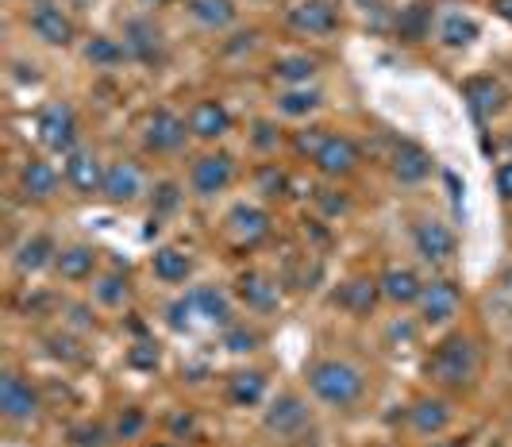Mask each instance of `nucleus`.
I'll return each mask as SVG.
<instances>
[{"mask_svg":"<svg viewBox=\"0 0 512 447\" xmlns=\"http://www.w3.org/2000/svg\"><path fill=\"white\" fill-rule=\"evenodd\" d=\"M478 370H482V351H478L474 336H466V332L443 336L432 347L428 363H424V374L436 386H443V390H466V386H474L478 382Z\"/></svg>","mask_w":512,"mask_h":447,"instance_id":"1","label":"nucleus"},{"mask_svg":"<svg viewBox=\"0 0 512 447\" xmlns=\"http://www.w3.org/2000/svg\"><path fill=\"white\" fill-rule=\"evenodd\" d=\"M308 390H312L316 401H324L328 409H351V405H359L362 390H366V378L347 359H316L308 367Z\"/></svg>","mask_w":512,"mask_h":447,"instance_id":"2","label":"nucleus"},{"mask_svg":"<svg viewBox=\"0 0 512 447\" xmlns=\"http://www.w3.org/2000/svg\"><path fill=\"white\" fill-rule=\"evenodd\" d=\"M35 135L39 143L51 151V155H70L77 147V135H81V124H77V112L70 101H51V105L39 108L35 116Z\"/></svg>","mask_w":512,"mask_h":447,"instance_id":"3","label":"nucleus"},{"mask_svg":"<svg viewBox=\"0 0 512 447\" xmlns=\"http://www.w3.org/2000/svg\"><path fill=\"white\" fill-rule=\"evenodd\" d=\"M262 428L270 436H278V440H297L305 428H312V409H308V401L301 394L285 390V394L270 401V409L262 417Z\"/></svg>","mask_w":512,"mask_h":447,"instance_id":"4","label":"nucleus"},{"mask_svg":"<svg viewBox=\"0 0 512 447\" xmlns=\"http://www.w3.org/2000/svg\"><path fill=\"white\" fill-rule=\"evenodd\" d=\"M39 409H43V401L35 394V386H31L27 378H20L16 370H4V374H0V413H4V421L35 424Z\"/></svg>","mask_w":512,"mask_h":447,"instance_id":"5","label":"nucleus"},{"mask_svg":"<svg viewBox=\"0 0 512 447\" xmlns=\"http://www.w3.org/2000/svg\"><path fill=\"white\" fill-rule=\"evenodd\" d=\"M143 193H147V174H143L139 162H131V158L108 162V174H104V189H101V197L108 201V205L128 209V205H135Z\"/></svg>","mask_w":512,"mask_h":447,"instance_id":"6","label":"nucleus"},{"mask_svg":"<svg viewBox=\"0 0 512 447\" xmlns=\"http://www.w3.org/2000/svg\"><path fill=\"white\" fill-rule=\"evenodd\" d=\"M416 309H420V324H428V328H443V324H451L462 309L459 282H451V278L424 282V293H420Z\"/></svg>","mask_w":512,"mask_h":447,"instance_id":"7","label":"nucleus"},{"mask_svg":"<svg viewBox=\"0 0 512 447\" xmlns=\"http://www.w3.org/2000/svg\"><path fill=\"white\" fill-rule=\"evenodd\" d=\"M412 247H416V255L428 266H443L455 259L459 239H455V232H451L439 216H424V220H416V228H412Z\"/></svg>","mask_w":512,"mask_h":447,"instance_id":"8","label":"nucleus"},{"mask_svg":"<svg viewBox=\"0 0 512 447\" xmlns=\"http://www.w3.org/2000/svg\"><path fill=\"white\" fill-rule=\"evenodd\" d=\"M189 139V120H181L170 108H154L143 124V147L151 155H178Z\"/></svg>","mask_w":512,"mask_h":447,"instance_id":"9","label":"nucleus"},{"mask_svg":"<svg viewBox=\"0 0 512 447\" xmlns=\"http://www.w3.org/2000/svg\"><path fill=\"white\" fill-rule=\"evenodd\" d=\"M462 97H466V108L478 124H489L493 116H501L505 105H509V89L489 74H478V78L462 81Z\"/></svg>","mask_w":512,"mask_h":447,"instance_id":"10","label":"nucleus"},{"mask_svg":"<svg viewBox=\"0 0 512 447\" xmlns=\"http://www.w3.org/2000/svg\"><path fill=\"white\" fill-rule=\"evenodd\" d=\"M235 182V158L224 155V151H212V155H201L189 170V185L197 197H216L224 193L228 185Z\"/></svg>","mask_w":512,"mask_h":447,"instance_id":"11","label":"nucleus"},{"mask_svg":"<svg viewBox=\"0 0 512 447\" xmlns=\"http://www.w3.org/2000/svg\"><path fill=\"white\" fill-rule=\"evenodd\" d=\"M104 174H108V166L93 147H74L66 155V185L81 197H97L104 189Z\"/></svg>","mask_w":512,"mask_h":447,"instance_id":"12","label":"nucleus"},{"mask_svg":"<svg viewBox=\"0 0 512 447\" xmlns=\"http://www.w3.org/2000/svg\"><path fill=\"white\" fill-rule=\"evenodd\" d=\"M359 162H362V151L351 135H328L324 147L312 155V166H316L324 178H347V174L359 170Z\"/></svg>","mask_w":512,"mask_h":447,"instance_id":"13","label":"nucleus"},{"mask_svg":"<svg viewBox=\"0 0 512 447\" xmlns=\"http://www.w3.org/2000/svg\"><path fill=\"white\" fill-rule=\"evenodd\" d=\"M235 297L251 313H278L282 309V286L270 274H262V270H243L235 278Z\"/></svg>","mask_w":512,"mask_h":447,"instance_id":"14","label":"nucleus"},{"mask_svg":"<svg viewBox=\"0 0 512 447\" xmlns=\"http://www.w3.org/2000/svg\"><path fill=\"white\" fill-rule=\"evenodd\" d=\"M224 232L239 247H258L262 239L270 236V212L258 209V205H235L224 216Z\"/></svg>","mask_w":512,"mask_h":447,"instance_id":"15","label":"nucleus"},{"mask_svg":"<svg viewBox=\"0 0 512 447\" xmlns=\"http://www.w3.org/2000/svg\"><path fill=\"white\" fill-rule=\"evenodd\" d=\"M27 27H31L35 39H43L47 47H70L77 35L74 20H70L58 4H35L31 16H27Z\"/></svg>","mask_w":512,"mask_h":447,"instance_id":"16","label":"nucleus"},{"mask_svg":"<svg viewBox=\"0 0 512 447\" xmlns=\"http://www.w3.org/2000/svg\"><path fill=\"white\" fill-rule=\"evenodd\" d=\"M451 421H455V409H451L447 397H420V401H412L409 428L416 436L436 440V436H443V432L451 428Z\"/></svg>","mask_w":512,"mask_h":447,"instance_id":"17","label":"nucleus"},{"mask_svg":"<svg viewBox=\"0 0 512 447\" xmlns=\"http://www.w3.org/2000/svg\"><path fill=\"white\" fill-rule=\"evenodd\" d=\"M389 166H393V178L401 185H420L432 178V155L420 143H412V139H397L393 143Z\"/></svg>","mask_w":512,"mask_h":447,"instance_id":"18","label":"nucleus"},{"mask_svg":"<svg viewBox=\"0 0 512 447\" xmlns=\"http://www.w3.org/2000/svg\"><path fill=\"white\" fill-rule=\"evenodd\" d=\"M289 27L297 31V35H308V39H324V35H332L335 24H339V16H335V8L328 0H305V4H297V8H289Z\"/></svg>","mask_w":512,"mask_h":447,"instance_id":"19","label":"nucleus"},{"mask_svg":"<svg viewBox=\"0 0 512 447\" xmlns=\"http://www.w3.org/2000/svg\"><path fill=\"white\" fill-rule=\"evenodd\" d=\"M124 47H128V54L135 62H147V66L162 62V51H166L158 24H154V20H143V16H135V20L124 24Z\"/></svg>","mask_w":512,"mask_h":447,"instance_id":"20","label":"nucleus"},{"mask_svg":"<svg viewBox=\"0 0 512 447\" xmlns=\"http://www.w3.org/2000/svg\"><path fill=\"white\" fill-rule=\"evenodd\" d=\"M231 132V112L224 101H216V97H205V101H197V105L189 108V135H197V139H224Z\"/></svg>","mask_w":512,"mask_h":447,"instance_id":"21","label":"nucleus"},{"mask_svg":"<svg viewBox=\"0 0 512 447\" xmlns=\"http://www.w3.org/2000/svg\"><path fill=\"white\" fill-rule=\"evenodd\" d=\"M97 263H101V251H97V247H89V243H70V247L58 251L54 274H58L62 282H89V278L97 274Z\"/></svg>","mask_w":512,"mask_h":447,"instance_id":"22","label":"nucleus"},{"mask_svg":"<svg viewBox=\"0 0 512 447\" xmlns=\"http://www.w3.org/2000/svg\"><path fill=\"white\" fill-rule=\"evenodd\" d=\"M378 297H382V282L359 274V278H351V282H343V286H339L335 305L351 316H370L374 313V305H378Z\"/></svg>","mask_w":512,"mask_h":447,"instance_id":"23","label":"nucleus"},{"mask_svg":"<svg viewBox=\"0 0 512 447\" xmlns=\"http://www.w3.org/2000/svg\"><path fill=\"white\" fill-rule=\"evenodd\" d=\"M378 282H382V297L389 305H416L424 293V282L412 266H385Z\"/></svg>","mask_w":512,"mask_h":447,"instance_id":"24","label":"nucleus"},{"mask_svg":"<svg viewBox=\"0 0 512 447\" xmlns=\"http://www.w3.org/2000/svg\"><path fill=\"white\" fill-rule=\"evenodd\" d=\"M193 293V301H197V316L205 320V324H212V328H231L235 324V309H231V297L220 286H197Z\"/></svg>","mask_w":512,"mask_h":447,"instance_id":"25","label":"nucleus"},{"mask_svg":"<svg viewBox=\"0 0 512 447\" xmlns=\"http://www.w3.org/2000/svg\"><path fill=\"white\" fill-rule=\"evenodd\" d=\"M20 189H24L27 201H51L58 193V170L43 158H27L24 170H20Z\"/></svg>","mask_w":512,"mask_h":447,"instance_id":"26","label":"nucleus"},{"mask_svg":"<svg viewBox=\"0 0 512 447\" xmlns=\"http://www.w3.org/2000/svg\"><path fill=\"white\" fill-rule=\"evenodd\" d=\"M151 270H154V278H158V282H166V286H181V282L193 274V259H189L181 247H154Z\"/></svg>","mask_w":512,"mask_h":447,"instance_id":"27","label":"nucleus"},{"mask_svg":"<svg viewBox=\"0 0 512 447\" xmlns=\"http://www.w3.org/2000/svg\"><path fill=\"white\" fill-rule=\"evenodd\" d=\"M266 397V374L262 370H235L228 378V401L235 409H255Z\"/></svg>","mask_w":512,"mask_h":447,"instance_id":"28","label":"nucleus"},{"mask_svg":"<svg viewBox=\"0 0 512 447\" xmlns=\"http://www.w3.org/2000/svg\"><path fill=\"white\" fill-rule=\"evenodd\" d=\"M54 259H58L54 239L39 232V236H31L24 247L16 251V259H12V263H16V274H24L27 278V274H39L43 266H54Z\"/></svg>","mask_w":512,"mask_h":447,"instance_id":"29","label":"nucleus"},{"mask_svg":"<svg viewBox=\"0 0 512 447\" xmlns=\"http://www.w3.org/2000/svg\"><path fill=\"white\" fill-rule=\"evenodd\" d=\"M185 8H189V16L201 27H208V31H224V27H231L235 16H239L235 0H189Z\"/></svg>","mask_w":512,"mask_h":447,"instance_id":"30","label":"nucleus"},{"mask_svg":"<svg viewBox=\"0 0 512 447\" xmlns=\"http://www.w3.org/2000/svg\"><path fill=\"white\" fill-rule=\"evenodd\" d=\"M478 20L474 16H466V12H447L443 20H439V43L443 47H451V51H462V47H470L474 39H478Z\"/></svg>","mask_w":512,"mask_h":447,"instance_id":"31","label":"nucleus"},{"mask_svg":"<svg viewBox=\"0 0 512 447\" xmlns=\"http://www.w3.org/2000/svg\"><path fill=\"white\" fill-rule=\"evenodd\" d=\"M316 70H320V62L312 54H285V58L274 62V81H282L285 89H293V85H308V81L316 78Z\"/></svg>","mask_w":512,"mask_h":447,"instance_id":"32","label":"nucleus"},{"mask_svg":"<svg viewBox=\"0 0 512 447\" xmlns=\"http://www.w3.org/2000/svg\"><path fill=\"white\" fill-rule=\"evenodd\" d=\"M320 105H324V93H320V89H312V85H293V89L278 93V112L289 116V120L312 116Z\"/></svg>","mask_w":512,"mask_h":447,"instance_id":"33","label":"nucleus"},{"mask_svg":"<svg viewBox=\"0 0 512 447\" xmlns=\"http://www.w3.org/2000/svg\"><path fill=\"white\" fill-rule=\"evenodd\" d=\"M124 58H131L128 47H124L120 39H112V35H93V39L85 43V62H89L93 70H116Z\"/></svg>","mask_w":512,"mask_h":447,"instance_id":"34","label":"nucleus"},{"mask_svg":"<svg viewBox=\"0 0 512 447\" xmlns=\"http://www.w3.org/2000/svg\"><path fill=\"white\" fill-rule=\"evenodd\" d=\"M428 31H432V8H428V4H409V8H401V16H397V35H401L405 43L428 39Z\"/></svg>","mask_w":512,"mask_h":447,"instance_id":"35","label":"nucleus"},{"mask_svg":"<svg viewBox=\"0 0 512 447\" xmlns=\"http://www.w3.org/2000/svg\"><path fill=\"white\" fill-rule=\"evenodd\" d=\"M93 297L101 301L104 309H124L131 301V282L124 274H101L93 282Z\"/></svg>","mask_w":512,"mask_h":447,"instance_id":"36","label":"nucleus"},{"mask_svg":"<svg viewBox=\"0 0 512 447\" xmlns=\"http://www.w3.org/2000/svg\"><path fill=\"white\" fill-rule=\"evenodd\" d=\"M147 424H151V417H147L143 409L128 405V409H120L116 421H112V440H116V444H135V440L147 432Z\"/></svg>","mask_w":512,"mask_h":447,"instance_id":"37","label":"nucleus"},{"mask_svg":"<svg viewBox=\"0 0 512 447\" xmlns=\"http://www.w3.org/2000/svg\"><path fill=\"white\" fill-rule=\"evenodd\" d=\"M255 189H258V197H262V201H282L285 193H289V174H285L282 166L266 162V166H258Z\"/></svg>","mask_w":512,"mask_h":447,"instance_id":"38","label":"nucleus"},{"mask_svg":"<svg viewBox=\"0 0 512 447\" xmlns=\"http://www.w3.org/2000/svg\"><path fill=\"white\" fill-rule=\"evenodd\" d=\"M201 316H197V301H193V293H185V297H174L170 305H166V324H170V332H193V324H197Z\"/></svg>","mask_w":512,"mask_h":447,"instance_id":"39","label":"nucleus"},{"mask_svg":"<svg viewBox=\"0 0 512 447\" xmlns=\"http://www.w3.org/2000/svg\"><path fill=\"white\" fill-rule=\"evenodd\" d=\"M224 347H228L231 355H251V351H258L262 347V332L258 328H247V324H231V328H224Z\"/></svg>","mask_w":512,"mask_h":447,"instance_id":"40","label":"nucleus"},{"mask_svg":"<svg viewBox=\"0 0 512 447\" xmlns=\"http://www.w3.org/2000/svg\"><path fill=\"white\" fill-rule=\"evenodd\" d=\"M181 201H185V189H181L178 182H158L154 185V216H174V212L181 209Z\"/></svg>","mask_w":512,"mask_h":447,"instance_id":"41","label":"nucleus"},{"mask_svg":"<svg viewBox=\"0 0 512 447\" xmlns=\"http://www.w3.org/2000/svg\"><path fill=\"white\" fill-rule=\"evenodd\" d=\"M158 363H162V347L154 340H135L128 347V367L135 370H158Z\"/></svg>","mask_w":512,"mask_h":447,"instance_id":"42","label":"nucleus"},{"mask_svg":"<svg viewBox=\"0 0 512 447\" xmlns=\"http://www.w3.org/2000/svg\"><path fill=\"white\" fill-rule=\"evenodd\" d=\"M70 447H108L112 444V428H101V424H77L70 428Z\"/></svg>","mask_w":512,"mask_h":447,"instance_id":"43","label":"nucleus"},{"mask_svg":"<svg viewBox=\"0 0 512 447\" xmlns=\"http://www.w3.org/2000/svg\"><path fill=\"white\" fill-rule=\"evenodd\" d=\"M251 143H255L262 155H270V151H278V147H282V128H278V124H270V120H255V135H251Z\"/></svg>","mask_w":512,"mask_h":447,"instance_id":"44","label":"nucleus"},{"mask_svg":"<svg viewBox=\"0 0 512 447\" xmlns=\"http://www.w3.org/2000/svg\"><path fill=\"white\" fill-rule=\"evenodd\" d=\"M332 132H324V128H305V132H297V139H293V147L301 151V155H316L320 147H324V139H328Z\"/></svg>","mask_w":512,"mask_h":447,"instance_id":"45","label":"nucleus"},{"mask_svg":"<svg viewBox=\"0 0 512 447\" xmlns=\"http://www.w3.org/2000/svg\"><path fill=\"white\" fill-rule=\"evenodd\" d=\"M493 182H497V197H501L505 205H512V158H509V162H501V166H497Z\"/></svg>","mask_w":512,"mask_h":447,"instance_id":"46","label":"nucleus"},{"mask_svg":"<svg viewBox=\"0 0 512 447\" xmlns=\"http://www.w3.org/2000/svg\"><path fill=\"white\" fill-rule=\"evenodd\" d=\"M166 428H170L174 436H193V432H197V417H193V413H174V417L166 421Z\"/></svg>","mask_w":512,"mask_h":447,"instance_id":"47","label":"nucleus"},{"mask_svg":"<svg viewBox=\"0 0 512 447\" xmlns=\"http://www.w3.org/2000/svg\"><path fill=\"white\" fill-rule=\"evenodd\" d=\"M51 355H58V359H81V351H74L77 343L70 340V336H51Z\"/></svg>","mask_w":512,"mask_h":447,"instance_id":"48","label":"nucleus"},{"mask_svg":"<svg viewBox=\"0 0 512 447\" xmlns=\"http://www.w3.org/2000/svg\"><path fill=\"white\" fill-rule=\"evenodd\" d=\"M70 320H74L77 328H93V316H89L85 305H70Z\"/></svg>","mask_w":512,"mask_h":447,"instance_id":"49","label":"nucleus"},{"mask_svg":"<svg viewBox=\"0 0 512 447\" xmlns=\"http://www.w3.org/2000/svg\"><path fill=\"white\" fill-rule=\"evenodd\" d=\"M493 12H497L505 24H512V0H493Z\"/></svg>","mask_w":512,"mask_h":447,"instance_id":"50","label":"nucleus"},{"mask_svg":"<svg viewBox=\"0 0 512 447\" xmlns=\"http://www.w3.org/2000/svg\"><path fill=\"white\" fill-rule=\"evenodd\" d=\"M432 447H470V436H447V440H432Z\"/></svg>","mask_w":512,"mask_h":447,"instance_id":"51","label":"nucleus"},{"mask_svg":"<svg viewBox=\"0 0 512 447\" xmlns=\"http://www.w3.org/2000/svg\"><path fill=\"white\" fill-rule=\"evenodd\" d=\"M139 4H147V8H162V4H170V0H139Z\"/></svg>","mask_w":512,"mask_h":447,"instance_id":"52","label":"nucleus"},{"mask_svg":"<svg viewBox=\"0 0 512 447\" xmlns=\"http://www.w3.org/2000/svg\"><path fill=\"white\" fill-rule=\"evenodd\" d=\"M147 447H178V444H162V440H158V444H147Z\"/></svg>","mask_w":512,"mask_h":447,"instance_id":"53","label":"nucleus"}]
</instances>
